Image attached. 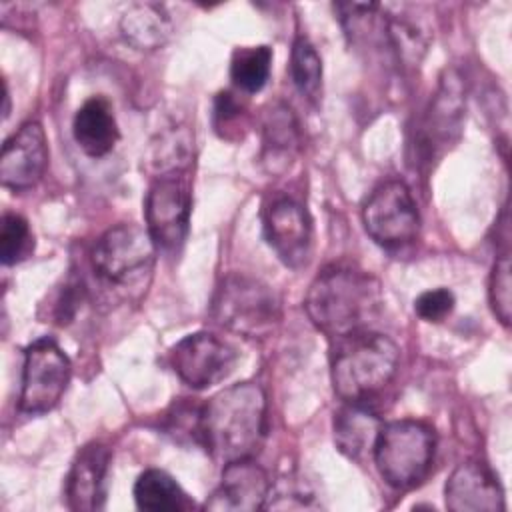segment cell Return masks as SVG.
<instances>
[{
	"label": "cell",
	"mask_w": 512,
	"mask_h": 512,
	"mask_svg": "<svg viewBox=\"0 0 512 512\" xmlns=\"http://www.w3.org/2000/svg\"><path fill=\"white\" fill-rule=\"evenodd\" d=\"M312 502V494L304 490L294 478H284L278 484L270 486L264 508L266 510H292V508H308Z\"/></svg>",
	"instance_id": "28"
},
{
	"label": "cell",
	"mask_w": 512,
	"mask_h": 512,
	"mask_svg": "<svg viewBox=\"0 0 512 512\" xmlns=\"http://www.w3.org/2000/svg\"><path fill=\"white\" fill-rule=\"evenodd\" d=\"M48 166V140L40 122H24L2 146L0 180L14 192L34 188Z\"/></svg>",
	"instance_id": "13"
},
{
	"label": "cell",
	"mask_w": 512,
	"mask_h": 512,
	"mask_svg": "<svg viewBox=\"0 0 512 512\" xmlns=\"http://www.w3.org/2000/svg\"><path fill=\"white\" fill-rule=\"evenodd\" d=\"M202 410L204 404L182 398L174 402L162 418V430L178 444L202 446Z\"/></svg>",
	"instance_id": "24"
},
{
	"label": "cell",
	"mask_w": 512,
	"mask_h": 512,
	"mask_svg": "<svg viewBox=\"0 0 512 512\" xmlns=\"http://www.w3.org/2000/svg\"><path fill=\"white\" fill-rule=\"evenodd\" d=\"M380 282L366 270L332 264L308 286L304 308L312 324L330 338L370 328L382 310Z\"/></svg>",
	"instance_id": "1"
},
{
	"label": "cell",
	"mask_w": 512,
	"mask_h": 512,
	"mask_svg": "<svg viewBox=\"0 0 512 512\" xmlns=\"http://www.w3.org/2000/svg\"><path fill=\"white\" fill-rule=\"evenodd\" d=\"M434 452V428L422 420L402 418L382 426L372 450V458L388 486L408 490L418 486L428 476Z\"/></svg>",
	"instance_id": "4"
},
{
	"label": "cell",
	"mask_w": 512,
	"mask_h": 512,
	"mask_svg": "<svg viewBox=\"0 0 512 512\" xmlns=\"http://www.w3.org/2000/svg\"><path fill=\"white\" fill-rule=\"evenodd\" d=\"M156 244L148 230L138 224H118L108 228L92 248V268L96 276L126 292L146 290L156 262Z\"/></svg>",
	"instance_id": "5"
},
{
	"label": "cell",
	"mask_w": 512,
	"mask_h": 512,
	"mask_svg": "<svg viewBox=\"0 0 512 512\" xmlns=\"http://www.w3.org/2000/svg\"><path fill=\"white\" fill-rule=\"evenodd\" d=\"M290 78L296 90L310 102L320 100L322 92V60L316 46L306 38L298 36L290 52Z\"/></svg>",
	"instance_id": "23"
},
{
	"label": "cell",
	"mask_w": 512,
	"mask_h": 512,
	"mask_svg": "<svg viewBox=\"0 0 512 512\" xmlns=\"http://www.w3.org/2000/svg\"><path fill=\"white\" fill-rule=\"evenodd\" d=\"M264 238L288 268H302L312 252V222L306 208L290 196H276L264 208Z\"/></svg>",
	"instance_id": "12"
},
{
	"label": "cell",
	"mask_w": 512,
	"mask_h": 512,
	"mask_svg": "<svg viewBox=\"0 0 512 512\" xmlns=\"http://www.w3.org/2000/svg\"><path fill=\"white\" fill-rule=\"evenodd\" d=\"M272 482L254 458L224 464L222 476L210 498L204 502L212 512H254L264 508Z\"/></svg>",
	"instance_id": "14"
},
{
	"label": "cell",
	"mask_w": 512,
	"mask_h": 512,
	"mask_svg": "<svg viewBox=\"0 0 512 512\" xmlns=\"http://www.w3.org/2000/svg\"><path fill=\"white\" fill-rule=\"evenodd\" d=\"M266 394L256 382L232 384L202 410V448L218 462L254 458L266 436Z\"/></svg>",
	"instance_id": "2"
},
{
	"label": "cell",
	"mask_w": 512,
	"mask_h": 512,
	"mask_svg": "<svg viewBox=\"0 0 512 512\" xmlns=\"http://www.w3.org/2000/svg\"><path fill=\"white\" fill-rule=\"evenodd\" d=\"M108 466L110 448L104 442H88L76 452L64 482L66 506L70 510L94 512L104 508Z\"/></svg>",
	"instance_id": "15"
},
{
	"label": "cell",
	"mask_w": 512,
	"mask_h": 512,
	"mask_svg": "<svg viewBox=\"0 0 512 512\" xmlns=\"http://www.w3.org/2000/svg\"><path fill=\"white\" fill-rule=\"evenodd\" d=\"M242 112H244V106L236 98L234 92H230V90L218 92V96L214 100V120H216V126H226V124L234 122L236 118H240Z\"/></svg>",
	"instance_id": "29"
},
{
	"label": "cell",
	"mask_w": 512,
	"mask_h": 512,
	"mask_svg": "<svg viewBox=\"0 0 512 512\" xmlns=\"http://www.w3.org/2000/svg\"><path fill=\"white\" fill-rule=\"evenodd\" d=\"M2 114H4V118H8V114H10V94H8L6 82H4V110H2Z\"/></svg>",
	"instance_id": "30"
},
{
	"label": "cell",
	"mask_w": 512,
	"mask_h": 512,
	"mask_svg": "<svg viewBox=\"0 0 512 512\" xmlns=\"http://www.w3.org/2000/svg\"><path fill=\"white\" fill-rule=\"evenodd\" d=\"M134 502L146 512H176L194 506L182 486L168 472L158 468H148L136 478Z\"/></svg>",
	"instance_id": "21"
},
{
	"label": "cell",
	"mask_w": 512,
	"mask_h": 512,
	"mask_svg": "<svg viewBox=\"0 0 512 512\" xmlns=\"http://www.w3.org/2000/svg\"><path fill=\"white\" fill-rule=\"evenodd\" d=\"M466 96L462 76L450 68L444 70L440 86L430 100L414 136V164L430 168L446 150H450L462 132Z\"/></svg>",
	"instance_id": "7"
},
{
	"label": "cell",
	"mask_w": 512,
	"mask_h": 512,
	"mask_svg": "<svg viewBox=\"0 0 512 512\" xmlns=\"http://www.w3.org/2000/svg\"><path fill=\"white\" fill-rule=\"evenodd\" d=\"M272 68V50L266 44L236 48L230 60V78L240 92H260Z\"/></svg>",
	"instance_id": "22"
},
{
	"label": "cell",
	"mask_w": 512,
	"mask_h": 512,
	"mask_svg": "<svg viewBox=\"0 0 512 512\" xmlns=\"http://www.w3.org/2000/svg\"><path fill=\"white\" fill-rule=\"evenodd\" d=\"M72 134L78 148L90 158L112 152L120 138L112 104L104 96L88 98L74 114Z\"/></svg>",
	"instance_id": "17"
},
{
	"label": "cell",
	"mask_w": 512,
	"mask_h": 512,
	"mask_svg": "<svg viewBox=\"0 0 512 512\" xmlns=\"http://www.w3.org/2000/svg\"><path fill=\"white\" fill-rule=\"evenodd\" d=\"M362 224L386 250L410 246L420 232V214L410 188L396 178L376 186L362 206Z\"/></svg>",
	"instance_id": "9"
},
{
	"label": "cell",
	"mask_w": 512,
	"mask_h": 512,
	"mask_svg": "<svg viewBox=\"0 0 512 512\" xmlns=\"http://www.w3.org/2000/svg\"><path fill=\"white\" fill-rule=\"evenodd\" d=\"M72 364L64 350L48 336L34 340L24 350L18 410L28 416L50 412L64 396Z\"/></svg>",
	"instance_id": "10"
},
{
	"label": "cell",
	"mask_w": 512,
	"mask_h": 512,
	"mask_svg": "<svg viewBox=\"0 0 512 512\" xmlns=\"http://www.w3.org/2000/svg\"><path fill=\"white\" fill-rule=\"evenodd\" d=\"M398 362L400 348L390 336L370 328L352 332L336 342L332 388L344 402H364L392 382Z\"/></svg>",
	"instance_id": "3"
},
{
	"label": "cell",
	"mask_w": 512,
	"mask_h": 512,
	"mask_svg": "<svg viewBox=\"0 0 512 512\" xmlns=\"http://www.w3.org/2000/svg\"><path fill=\"white\" fill-rule=\"evenodd\" d=\"M456 304V298L452 290L448 288H432L422 292L414 300V312L424 320V322H442L446 316L452 314Z\"/></svg>",
	"instance_id": "27"
},
{
	"label": "cell",
	"mask_w": 512,
	"mask_h": 512,
	"mask_svg": "<svg viewBox=\"0 0 512 512\" xmlns=\"http://www.w3.org/2000/svg\"><path fill=\"white\" fill-rule=\"evenodd\" d=\"M190 212L192 186L188 170H174L156 176L144 198V220L158 250H180L188 236Z\"/></svg>",
	"instance_id": "8"
},
{
	"label": "cell",
	"mask_w": 512,
	"mask_h": 512,
	"mask_svg": "<svg viewBox=\"0 0 512 512\" xmlns=\"http://www.w3.org/2000/svg\"><path fill=\"white\" fill-rule=\"evenodd\" d=\"M122 36L138 50L162 48L172 36V20L160 4H132L120 18Z\"/></svg>",
	"instance_id": "20"
},
{
	"label": "cell",
	"mask_w": 512,
	"mask_h": 512,
	"mask_svg": "<svg viewBox=\"0 0 512 512\" xmlns=\"http://www.w3.org/2000/svg\"><path fill=\"white\" fill-rule=\"evenodd\" d=\"M444 502L452 512L504 510V492L498 478L480 462L458 464L444 484Z\"/></svg>",
	"instance_id": "16"
},
{
	"label": "cell",
	"mask_w": 512,
	"mask_h": 512,
	"mask_svg": "<svg viewBox=\"0 0 512 512\" xmlns=\"http://www.w3.org/2000/svg\"><path fill=\"white\" fill-rule=\"evenodd\" d=\"M382 426V418L362 402H346L338 412H334V444L350 460L362 462L366 456H372Z\"/></svg>",
	"instance_id": "18"
},
{
	"label": "cell",
	"mask_w": 512,
	"mask_h": 512,
	"mask_svg": "<svg viewBox=\"0 0 512 512\" xmlns=\"http://www.w3.org/2000/svg\"><path fill=\"white\" fill-rule=\"evenodd\" d=\"M300 146V128L290 106L274 104L262 122V162L270 172L284 170Z\"/></svg>",
	"instance_id": "19"
},
{
	"label": "cell",
	"mask_w": 512,
	"mask_h": 512,
	"mask_svg": "<svg viewBox=\"0 0 512 512\" xmlns=\"http://www.w3.org/2000/svg\"><path fill=\"white\" fill-rule=\"evenodd\" d=\"M34 248L28 220L20 214L6 212L0 224V258L4 266H12L26 258Z\"/></svg>",
	"instance_id": "25"
},
{
	"label": "cell",
	"mask_w": 512,
	"mask_h": 512,
	"mask_svg": "<svg viewBox=\"0 0 512 512\" xmlns=\"http://www.w3.org/2000/svg\"><path fill=\"white\" fill-rule=\"evenodd\" d=\"M212 320L240 336L260 338L280 320V302L262 280L232 272L224 276L210 302Z\"/></svg>",
	"instance_id": "6"
},
{
	"label": "cell",
	"mask_w": 512,
	"mask_h": 512,
	"mask_svg": "<svg viewBox=\"0 0 512 512\" xmlns=\"http://www.w3.org/2000/svg\"><path fill=\"white\" fill-rule=\"evenodd\" d=\"M238 362V352L212 332L200 330L178 340L170 350L174 374L190 388L202 390L226 380Z\"/></svg>",
	"instance_id": "11"
},
{
	"label": "cell",
	"mask_w": 512,
	"mask_h": 512,
	"mask_svg": "<svg viewBox=\"0 0 512 512\" xmlns=\"http://www.w3.org/2000/svg\"><path fill=\"white\" fill-rule=\"evenodd\" d=\"M488 298L494 316L510 326L512 318V278H510V256L508 252L500 254L492 266L488 282Z\"/></svg>",
	"instance_id": "26"
}]
</instances>
